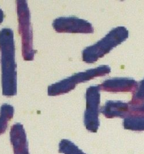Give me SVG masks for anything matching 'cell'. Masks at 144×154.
Here are the masks:
<instances>
[{
	"label": "cell",
	"instance_id": "6da1fadb",
	"mask_svg": "<svg viewBox=\"0 0 144 154\" xmlns=\"http://www.w3.org/2000/svg\"><path fill=\"white\" fill-rule=\"evenodd\" d=\"M0 52L2 94L13 96L17 94V71L14 35L10 29L0 31Z\"/></svg>",
	"mask_w": 144,
	"mask_h": 154
},
{
	"label": "cell",
	"instance_id": "7a4b0ae2",
	"mask_svg": "<svg viewBox=\"0 0 144 154\" xmlns=\"http://www.w3.org/2000/svg\"><path fill=\"white\" fill-rule=\"evenodd\" d=\"M16 3L23 59L25 61H32L34 59L35 51L33 48V34L31 25L30 10L26 1H17Z\"/></svg>",
	"mask_w": 144,
	"mask_h": 154
},
{
	"label": "cell",
	"instance_id": "3957f363",
	"mask_svg": "<svg viewBox=\"0 0 144 154\" xmlns=\"http://www.w3.org/2000/svg\"><path fill=\"white\" fill-rule=\"evenodd\" d=\"M10 140L14 154H30L26 133L23 125H13L10 131Z\"/></svg>",
	"mask_w": 144,
	"mask_h": 154
},
{
	"label": "cell",
	"instance_id": "277c9868",
	"mask_svg": "<svg viewBox=\"0 0 144 154\" xmlns=\"http://www.w3.org/2000/svg\"><path fill=\"white\" fill-rule=\"evenodd\" d=\"M14 115V108L10 104H4L0 107V135L5 133L9 122Z\"/></svg>",
	"mask_w": 144,
	"mask_h": 154
},
{
	"label": "cell",
	"instance_id": "5b68a950",
	"mask_svg": "<svg viewBox=\"0 0 144 154\" xmlns=\"http://www.w3.org/2000/svg\"><path fill=\"white\" fill-rule=\"evenodd\" d=\"M59 152L64 154H85L68 140H61L59 144Z\"/></svg>",
	"mask_w": 144,
	"mask_h": 154
},
{
	"label": "cell",
	"instance_id": "8992f818",
	"mask_svg": "<svg viewBox=\"0 0 144 154\" xmlns=\"http://www.w3.org/2000/svg\"><path fill=\"white\" fill-rule=\"evenodd\" d=\"M124 127L134 131H144V118L126 119L124 121Z\"/></svg>",
	"mask_w": 144,
	"mask_h": 154
},
{
	"label": "cell",
	"instance_id": "52a82bcc",
	"mask_svg": "<svg viewBox=\"0 0 144 154\" xmlns=\"http://www.w3.org/2000/svg\"><path fill=\"white\" fill-rule=\"evenodd\" d=\"M4 18V12H3V11L0 9V24H1L2 22H3Z\"/></svg>",
	"mask_w": 144,
	"mask_h": 154
}]
</instances>
